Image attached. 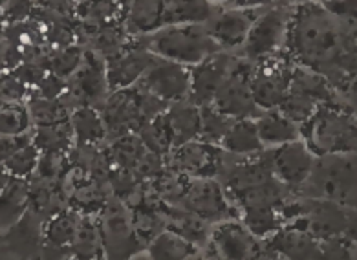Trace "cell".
Masks as SVG:
<instances>
[{
  "instance_id": "obj_1",
  "label": "cell",
  "mask_w": 357,
  "mask_h": 260,
  "mask_svg": "<svg viewBox=\"0 0 357 260\" xmlns=\"http://www.w3.org/2000/svg\"><path fill=\"white\" fill-rule=\"evenodd\" d=\"M284 52L332 84L342 107L356 110V22L332 15L319 0L291 4Z\"/></svg>"
},
{
  "instance_id": "obj_2",
  "label": "cell",
  "mask_w": 357,
  "mask_h": 260,
  "mask_svg": "<svg viewBox=\"0 0 357 260\" xmlns=\"http://www.w3.org/2000/svg\"><path fill=\"white\" fill-rule=\"evenodd\" d=\"M132 40L156 57L185 66L200 63L216 52H224L211 37L206 24H167L147 35L132 37Z\"/></svg>"
},
{
  "instance_id": "obj_3",
  "label": "cell",
  "mask_w": 357,
  "mask_h": 260,
  "mask_svg": "<svg viewBox=\"0 0 357 260\" xmlns=\"http://www.w3.org/2000/svg\"><path fill=\"white\" fill-rule=\"evenodd\" d=\"M301 139L315 156L356 153V110L337 103L319 105L301 125Z\"/></svg>"
},
{
  "instance_id": "obj_4",
  "label": "cell",
  "mask_w": 357,
  "mask_h": 260,
  "mask_svg": "<svg viewBox=\"0 0 357 260\" xmlns=\"http://www.w3.org/2000/svg\"><path fill=\"white\" fill-rule=\"evenodd\" d=\"M169 105L171 103H165L163 99L132 84L128 89L108 92L96 108L103 118L107 139L112 142L125 134H137L145 123L165 112Z\"/></svg>"
},
{
  "instance_id": "obj_5",
  "label": "cell",
  "mask_w": 357,
  "mask_h": 260,
  "mask_svg": "<svg viewBox=\"0 0 357 260\" xmlns=\"http://www.w3.org/2000/svg\"><path fill=\"white\" fill-rule=\"evenodd\" d=\"M294 194L356 209V153L315 156L308 178Z\"/></svg>"
},
{
  "instance_id": "obj_6",
  "label": "cell",
  "mask_w": 357,
  "mask_h": 260,
  "mask_svg": "<svg viewBox=\"0 0 357 260\" xmlns=\"http://www.w3.org/2000/svg\"><path fill=\"white\" fill-rule=\"evenodd\" d=\"M289 13H291V4H286L280 0L279 2H275V0L269 2L264 11L255 19L250 33L245 37L242 48L236 52V55L255 63L266 55L282 49L286 30H288Z\"/></svg>"
},
{
  "instance_id": "obj_7",
  "label": "cell",
  "mask_w": 357,
  "mask_h": 260,
  "mask_svg": "<svg viewBox=\"0 0 357 260\" xmlns=\"http://www.w3.org/2000/svg\"><path fill=\"white\" fill-rule=\"evenodd\" d=\"M295 63L282 49L255 61L251 72V93L260 110L277 108L288 93Z\"/></svg>"
},
{
  "instance_id": "obj_8",
  "label": "cell",
  "mask_w": 357,
  "mask_h": 260,
  "mask_svg": "<svg viewBox=\"0 0 357 260\" xmlns=\"http://www.w3.org/2000/svg\"><path fill=\"white\" fill-rule=\"evenodd\" d=\"M108 92L107 63L93 49L84 48L83 63L66 79V89L59 99L72 112L74 108L86 105L98 107Z\"/></svg>"
},
{
  "instance_id": "obj_9",
  "label": "cell",
  "mask_w": 357,
  "mask_h": 260,
  "mask_svg": "<svg viewBox=\"0 0 357 260\" xmlns=\"http://www.w3.org/2000/svg\"><path fill=\"white\" fill-rule=\"evenodd\" d=\"M251 72L253 63L236 55L235 63L222 81L220 89L216 90L211 107L233 119L259 118L262 110L257 107L251 93Z\"/></svg>"
},
{
  "instance_id": "obj_10",
  "label": "cell",
  "mask_w": 357,
  "mask_h": 260,
  "mask_svg": "<svg viewBox=\"0 0 357 260\" xmlns=\"http://www.w3.org/2000/svg\"><path fill=\"white\" fill-rule=\"evenodd\" d=\"M227 153L220 145L192 139L174 147L167 156L172 171L189 178H218L224 171Z\"/></svg>"
},
{
  "instance_id": "obj_11",
  "label": "cell",
  "mask_w": 357,
  "mask_h": 260,
  "mask_svg": "<svg viewBox=\"0 0 357 260\" xmlns=\"http://www.w3.org/2000/svg\"><path fill=\"white\" fill-rule=\"evenodd\" d=\"M180 204L183 206V211L191 213L204 222L216 224L227 218H238V213L233 211L235 206L227 200L216 178H191Z\"/></svg>"
},
{
  "instance_id": "obj_12",
  "label": "cell",
  "mask_w": 357,
  "mask_h": 260,
  "mask_svg": "<svg viewBox=\"0 0 357 260\" xmlns=\"http://www.w3.org/2000/svg\"><path fill=\"white\" fill-rule=\"evenodd\" d=\"M136 84L165 103L187 101L191 90V66L156 57Z\"/></svg>"
},
{
  "instance_id": "obj_13",
  "label": "cell",
  "mask_w": 357,
  "mask_h": 260,
  "mask_svg": "<svg viewBox=\"0 0 357 260\" xmlns=\"http://www.w3.org/2000/svg\"><path fill=\"white\" fill-rule=\"evenodd\" d=\"M211 250L218 259L250 260L269 259L260 238L251 233L238 218L216 222L211 231Z\"/></svg>"
},
{
  "instance_id": "obj_14",
  "label": "cell",
  "mask_w": 357,
  "mask_h": 260,
  "mask_svg": "<svg viewBox=\"0 0 357 260\" xmlns=\"http://www.w3.org/2000/svg\"><path fill=\"white\" fill-rule=\"evenodd\" d=\"M269 259L286 257V259H323L321 242L312 235L308 224L303 216H295L284 222L273 235L262 240Z\"/></svg>"
},
{
  "instance_id": "obj_15",
  "label": "cell",
  "mask_w": 357,
  "mask_h": 260,
  "mask_svg": "<svg viewBox=\"0 0 357 260\" xmlns=\"http://www.w3.org/2000/svg\"><path fill=\"white\" fill-rule=\"evenodd\" d=\"M273 2V0H271ZM269 2L255 6H242V8H227V10L216 11L206 22V28L209 35L215 39V43L220 46L224 52H233L236 54L245 37L250 33L255 19L264 11Z\"/></svg>"
},
{
  "instance_id": "obj_16",
  "label": "cell",
  "mask_w": 357,
  "mask_h": 260,
  "mask_svg": "<svg viewBox=\"0 0 357 260\" xmlns=\"http://www.w3.org/2000/svg\"><path fill=\"white\" fill-rule=\"evenodd\" d=\"M103 218H101V236H103L105 253L110 259H127L136 251L143 250L142 240L136 235L132 218L125 211L121 201L105 204Z\"/></svg>"
},
{
  "instance_id": "obj_17",
  "label": "cell",
  "mask_w": 357,
  "mask_h": 260,
  "mask_svg": "<svg viewBox=\"0 0 357 260\" xmlns=\"http://www.w3.org/2000/svg\"><path fill=\"white\" fill-rule=\"evenodd\" d=\"M235 59L236 54H233V52H216L200 63L192 64L191 90H189L187 101H191L196 107L211 105L216 90L220 89L222 81L231 70Z\"/></svg>"
},
{
  "instance_id": "obj_18",
  "label": "cell",
  "mask_w": 357,
  "mask_h": 260,
  "mask_svg": "<svg viewBox=\"0 0 357 260\" xmlns=\"http://www.w3.org/2000/svg\"><path fill=\"white\" fill-rule=\"evenodd\" d=\"M269 148H271V169L275 178L295 192L308 178L315 162V154L301 138Z\"/></svg>"
},
{
  "instance_id": "obj_19",
  "label": "cell",
  "mask_w": 357,
  "mask_h": 260,
  "mask_svg": "<svg viewBox=\"0 0 357 260\" xmlns=\"http://www.w3.org/2000/svg\"><path fill=\"white\" fill-rule=\"evenodd\" d=\"M81 213L74 207H64L46 218L43 229L40 259H68L72 257Z\"/></svg>"
},
{
  "instance_id": "obj_20",
  "label": "cell",
  "mask_w": 357,
  "mask_h": 260,
  "mask_svg": "<svg viewBox=\"0 0 357 260\" xmlns=\"http://www.w3.org/2000/svg\"><path fill=\"white\" fill-rule=\"evenodd\" d=\"M45 222V216L28 207V211L20 216L13 226L0 231L2 244L11 255L19 259H40Z\"/></svg>"
},
{
  "instance_id": "obj_21",
  "label": "cell",
  "mask_w": 357,
  "mask_h": 260,
  "mask_svg": "<svg viewBox=\"0 0 357 260\" xmlns=\"http://www.w3.org/2000/svg\"><path fill=\"white\" fill-rule=\"evenodd\" d=\"M154 61H156V55L137 46L130 37L128 48L123 49L114 59L107 61L108 90L114 92V90L128 89L136 84Z\"/></svg>"
},
{
  "instance_id": "obj_22",
  "label": "cell",
  "mask_w": 357,
  "mask_h": 260,
  "mask_svg": "<svg viewBox=\"0 0 357 260\" xmlns=\"http://www.w3.org/2000/svg\"><path fill=\"white\" fill-rule=\"evenodd\" d=\"M171 0H128L123 26L130 37L147 35L165 26V13Z\"/></svg>"
},
{
  "instance_id": "obj_23",
  "label": "cell",
  "mask_w": 357,
  "mask_h": 260,
  "mask_svg": "<svg viewBox=\"0 0 357 260\" xmlns=\"http://www.w3.org/2000/svg\"><path fill=\"white\" fill-rule=\"evenodd\" d=\"M259 138L264 148L279 147L284 143L295 142L301 138V127L291 119H288L280 112L279 108H269L262 110L259 118H255Z\"/></svg>"
},
{
  "instance_id": "obj_24",
  "label": "cell",
  "mask_w": 357,
  "mask_h": 260,
  "mask_svg": "<svg viewBox=\"0 0 357 260\" xmlns=\"http://www.w3.org/2000/svg\"><path fill=\"white\" fill-rule=\"evenodd\" d=\"M167 123L172 132V148L180 147L183 143L198 139L200 136V107L191 101H178L167 107Z\"/></svg>"
},
{
  "instance_id": "obj_25",
  "label": "cell",
  "mask_w": 357,
  "mask_h": 260,
  "mask_svg": "<svg viewBox=\"0 0 357 260\" xmlns=\"http://www.w3.org/2000/svg\"><path fill=\"white\" fill-rule=\"evenodd\" d=\"M30 207V180L10 176L0 191V231L13 226Z\"/></svg>"
},
{
  "instance_id": "obj_26",
  "label": "cell",
  "mask_w": 357,
  "mask_h": 260,
  "mask_svg": "<svg viewBox=\"0 0 357 260\" xmlns=\"http://www.w3.org/2000/svg\"><path fill=\"white\" fill-rule=\"evenodd\" d=\"M70 121L74 127L77 147H96L107 139V128L103 118L96 107H77L70 112Z\"/></svg>"
},
{
  "instance_id": "obj_27",
  "label": "cell",
  "mask_w": 357,
  "mask_h": 260,
  "mask_svg": "<svg viewBox=\"0 0 357 260\" xmlns=\"http://www.w3.org/2000/svg\"><path fill=\"white\" fill-rule=\"evenodd\" d=\"M31 143L40 153H63L66 154L75 145V134L72 121L50 123V125H37L31 128Z\"/></svg>"
},
{
  "instance_id": "obj_28",
  "label": "cell",
  "mask_w": 357,
  "mask_h": 260,
  "mask_svg": "<svg viewBox=\"0 0 357 260\" xmlns=\"http://www.w3.org/2000/svg\"><path fill=\"white\" fill-rule=\"evenodd\" d=\"M220 147L225 153L233 156H248L264 151V145L259 138L257 123L253 118L235 119L229 130L225 132L224 139L220 142Z\"/></svg>"
},
{
  "instance_id": "obj_29",
  "label": "cell",
  "mask_w": 357,
  "mask_h": 260,
  "mask_svg": "<svg viewBox=\"0 0 357 260\" xmlns=\"http://www.w3.org/2000/svg\"><path fill=\"white\" fill-rule=\"evenodd\" d=\"M147 251L151 259L156 260H183V259H196L200 250L198 245L187 240L185 236L172 229H162L151 244H147Z\"/></svg>"
},
{
  "instance_id": "obj_30",
  "label": "cell",
  "mask_w": 357,
  "mask_h": 260,
  "mask_svg": "<svg viewBox=\"0 0 357 260\" xmlns=\"http://www.w3.org/2000/svg\"><path fill=\"white\" fill-rule=\"evenodd\" d=\"M128 0H77L74 19L90 24H107L121 20Z\"/></svg>"
},
{
  "instance_id": "obj_31",
  "label": "cell",
  "mask_w": 357,
  "mask_h": 260,
  "mask_svg": "<svg viewBox=\"0 0 357 260\" xmlns=\"http://www.w3.org/2000/svg\"><path fill=\"white\" fill-rule=\"evenodd\" d=\"M216 10L207 0H171L165 13L167 24H206Z\"/></svg>"
},
{
  "instance_id": "obj_32",
  "label": "cell",
  "mask_w": 357,
  "mask_h": 260,
  "mask_svg": "<svg viewBox=\"0 0 357 260\" xmlns=\"http://www.w3.org/2000/svg\"><path fill=\"white\" fill-rule=\"evenodd\" d=\"M103 255L105 245L101 227L90 218V215H83L79 222L74 247H72V257L75 259H101Z\"/></svg>"
},
{
  "instance_id": "obj_33",
  "label": "cell",
  "mask_w": 357,
  "mask_h": 260,
  "mask_svg": "<svg viewBox=\"0 0 357 260\" xmlns=\"http://www.w3.org/2000/svg\"><path fill=\"white\" fill-rule=\"evenodd\" d=\"M137 136L149 153L156 154V156L167 158L172 151V132L169 123H167L165 114H160V116L145 123L137 130Z\"/></svg>"
},
{
  "instance_id": "obj_34",
  "label": "cell",
  "mask_w": 357,
  "mask_h": 260,
  "mask_svg": "<svg viewBox=\"0 0 357 260\" xmlns=\"http://www.w3.org/2000/svg\"><path fill=\"white\" fill-rule=\"evenodd\" d=\"M149 151L137 134H125L121 138L112 139L110 145V162L125 171H136Z\"/></svg>"
},
{
  "instance_id": "obj_35",
  "label": "cell",
  "mask_w": 357,
  "mask_h": 260,
  "mask_svg": "<svg viewBox=\"0 0 357 260\" xmlns=\"http://www.w3.org/2000/svg\"><path fill=\"white\" fill-rule=\"evenodd\" d=\"M84 55V46L81 45H70L63 46V48H52L43 55V63H45L46 70L52 72L54 75L61 79H66L74 74L75 70L81 66Z\"/></svg>"
},
{
  "instance_id": "obj_36",
  "label": "cell",
  "mask_w": 357,
  "mask_h": 260,
  "mask_svg": "<svg viewBox=\"0 0 357 260\" xmlns=\"http://www.w3.org/2000/svg\"><path fill=\"white\" fill-rule=\"evenodd\" d=\"M33 128L28 105L20 101L0 103V136H22Z\"/></svg>"
},
{
  "instance_id": "obj_37",
  "label": "cell",
  "mask_w": 357,
  "mask_h": 260,
  "mask_svg": "<svg viewBox=\"0 0 357 260\" xmlns=\"http://www.w3.org/2000/svg\"><path fill=\"white\" fill-rule=\"evenodd\" d=\"M26 105H28V110H30L33 127H37V125H50V123H57L70 118V110L64 107V103L59 98L48 99L30 93V98L26 99Z\"/></svg>"
},
{
  "instance_id": "obj_38",
  "label": "cell",
  "mask_w": 357,
  "mask_h": 260,
  "mask_svg": "<svg viewBox=\"0 0 357 260\" xmlns=\"http://www.w3.org/2000/svg\"><path fill=\"white\" fill-rule=\"evenodd\" d=\"M233 121L235 119L218 112L211 105L200 107V136H198V139L213 143V145H220V142L224 139L225 132L229 130Z\"/></svg>"
},
{
  "instance_id": "obj_39",
  "label": "cell",
  "mask_w": 357,
  "mask_h": 260,
  "mask_svg": "<svg viewBox=\"0 0 357 260\" xmlns=\"http://www.w3.org/2000/svg\"><path fill=\"white\" fill-rule=\"evenodd\" d=\"M39 156H40V151L30 142L28 145L20 147L19 151H15V153L8 158V160H4L2 165H4L10 176L26 178V180H30V178L33 176L35 169H37Z\"/></svg>"
},
{
  "instance_id": "obj_40",
  "label": "cell",
  "mask_w": 357,
  "mask_h": 260,
  "mask_svg": "<svg viewBox=\"0 0 357 260\" xmlns=\"http://www.w3.org/2000/svg\"><path fill=\"white\" fill-rule=\"evenodd\" d=\"M317 107L319 105L315 103V101H312V99L304 98V95H301V93L297 92H289L288 90V93L284 95V99L280 101V105L277 108H279L286 118L291 119V121L297 123L298 127H301V125L312 116L313 110Z\"/></svg>"
},
{
  "instance_id": "obj_41",
  "label": "cell",
  "mask_w": 357,
  "mask_h": 260,
  "mask_svg": "<svg viewBox=\"0 0 357 260\" xmlns=\"http://www.w3.org/2000/svg\"><path fill=\"white\" fill-rule=\"evenodd\" d=\"M31 89L11 68L0 72V99L2 101H20L26 103L30 98Z\"/></svg>"
},
{
  "instance_id": "obj_42",
  "label": "cell",
  "mask_w": 357,
  "mask_h": 260,
  "mask_svg": "<svg viewBox=\"0 0 357 260\" xmlns=\"http://www.w3.org/2000/svg\"><path fill=\"white\" fill-rule=\"evenodd\" d=\"M77 0H37V4L46 8V10L57 11L63 15H72L74 17V8Z\"/></svg>"
},
{
  "instance_id": "obj_43",
  "label": "cell",
  "mask_w": 357,
  "mask_h": 260,
  "mask_svg": "<svg viewBox=\"0 0 357 260\" xmlns=\"http://www.w3.org/2000/svg\"><path fill=\"white\" fill-rule=\"evenodd\" d=\"M8 180H10V174H8V171H6V167L0 163V191L4 189V185L8 183Z\"/></svg>"
},
{
  "instance_id": "obj_44",
  "label": "cell",
  "mask_w": 357,
  "mask_h": 260,
  "mask_svg": "<svg viewBox=\"0 0 357 260\" xmlns=\"http://www.w3.org/2000/svg\"><path fill=\"white\" fill-rule=\"evenodd\" d=\"M280 2H286V4H297V2H304V0H280Z\"/></svg>"
},
{
  "instance_id": "obj_45",
  "label": "cell",
  "mask_w": 357,
  "mask_h": 260,
  "mask_svg": "<svg viewBox=\"0 0 357 260\" xmlns=\"http://www.w3.org/2000/svg\"><path fill=\"white\" fill-rule=\"evenodd\" d=\"M257 2H271V0H257Z\"/></svg>"
},
{
  "instance_id": "obj_46",
  "label": "cell",
  "mask_w": 357,
  "mask_h": 260,
  "mask_svg": "<svg viewBox=\"0 0 357 260\" xmlns=\"http://www.w3.org/2000/svg\"><path fill=\"white\" fill-rule=\"evenodd\" d=\"M2 70H4V66H2V63H0V72H2Z\"/></svg>"
},
{
  "instance_id": "obj_47",
  "label": "cell",
  "mask_w": 357,
  "mask_h": 260,
  "mask_svg": "<svg viewBox=\"0 0 357 260\" xmlns=\"http://www.w3.org/2000/svg\"><path fill=\"white\" fill-rule=\"evenodd\" d=\"M0 103H2V99H0Z\"/></svg>"
}]
</instances>
